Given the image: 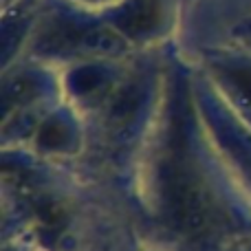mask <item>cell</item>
Listing matches in <instances>:
<instances>
[{"label":"cell","mask_w":251,"mask_h":251,"mask_svg":"<svg viewBox=\"0 0 251 251\" xmlns=\"http://www.w3.org/2000/svg\"><path fill=\"white\" fill-rule=\"evenodd\" d=\"M181 128L172 130V141L165 146L159 165L161 214L170 227L190 240H212L225 227V214L218 207L209 183L181 141Z\"/></svg>","instance_id":"1"},{"label":"cell","mask_w":251,"mask_h":251,"mask_svg":"<svg viewBox=\"0 0 251 251\" xmlns=\"http://www.w3.org/2000/svg\"><path fill=\"white\" fill-rule=\"evenodd\" d=\"M229 79H231V86L236 91H240L245 106L251 110V71H231Z\"/></svg>","instance_id":"2"}]
</instances>
